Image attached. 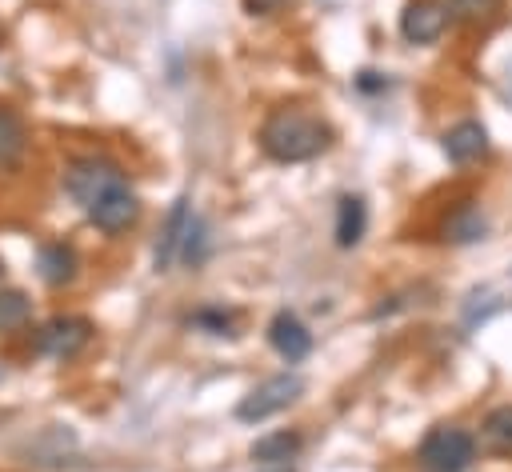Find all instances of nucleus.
<instances>
[{
  "mask_svg": "<svg viewBox=\"0 0 512 472\" xmlns=\"http://www.w3.org/2000/svg\"><path fill=\"white\" fill-rule=\"evenodd\" d=\"M188 224H192V216H188V196H180V200L172 204V212H168V220H164V228H160L156 252H152V260H156V272L172 268V260L180 256V248H184V236H188Z\"/></svg>",
  "mask_w": 512,
  "mask_h": 472,
  "instance_id": "1a4fd4ad",
  "label": "nucleus"
},
{
  "mask_svg": "<svg viewBox=\"0 0 512 472\" xmlns=\"http://www.w3.org/2000/svg\"><path fill=\"white\" fill-rule=\"evenodd\" d=\"M72 276H76V252L68 244H44L40 248V280L52 284V288H60Z\"/></svg>",
  "mask_w": 512,
  "mask_h": 472,
  "instance_id": "2eb2a0df",
  "label": "nucleus"
},
{
  "mask_svg": "<svg viewBox=\"0 0 512 472\" xmlns=\"http://www.w3.org/2000/svg\"><path fill=\"white\" fill-rule=\"evenodd\" d=\"M300 392H304V380H300L296 372H276V376L260 380V384L236 404V420H244V424H260V420L284 412Z\"/></svg>",
  "mask_w": 512,
  "mask_h": 472,
  "instance_id": "20e7f679",
  "label": "nucleus"
},
{
  "mask_svg": "<svg viewBox=\"0 0 512 472\" xmlns=\"http://www.w3.org/2000/svg\"><path fill=\"white\" fill-rule=\"evenodd\" d=\"M476 456V440L464 432V428H452V424H440L432 428L424 440H420V468L424 472H464Z\"/></svg>",
  "mask_w": 512,
  "mask_h": 472,
  "instance_id": "7ed1b4c3",
  "label": "nucleus"
},
{
  "mask_svg": "<svg viewBox=\"0 0 512 472\" xmlns=\"http://www.w3.org/2000/svg\"><path fill=\"white\" fill-rule=\"evenodd\" d=\"M296 452H300V436L296 432H272V436H260L252 444V460L264 464V468H284Z\"/></svg>",
  "mask_w": 512,
  "mask_h": 472,
  "instance_id": "4468645a",
  "label": "nucleus"
},
{
  "mask_svg": "<svg viewBox=\"0 0 512 472\" xmlns=\"http://www.w3.org/2000/svg\"><path fill=\"white\" fill-rule=\"evenodd\" d=\"M328 124L308 116V112H296V108H280L264 120L260 128V148L280 160V164H300V160H312L328 148Z\"/></svg>",
  "mask_w": 512,
  "mask_h": 472,
  "instance_id": "f257e3e1",
  "label": "nucleus"
},
{
  "mask_svg": "<svg viewBox=\"0 0 512 472\" xmlns=\"http://www.w3.org/2000/svg\"><path fill=\"white\" fill-rule=\"evenodd\" d=\"M192 324L196 328H208L212 336H228L232 312H224V308H200V312H192Z\"/></svg>",
  "mask_w": 512,
  "mask_h": 472,
  "instance_id": "6ab92c4d",
  "label": "nucleus"
},
{
  "mask_svg": "<svg viewBox=\"0 0 512 472\" xmlns=\"http://www.w3.org/2000/svg\"><path fill=\"white\" fill-rule=\"evenodd\" d=\"M268 344H272L288 364H296V360H304V356L312 352V332H308L292 312H276L272 324H268Z\"/></svg>",
  "mask_w": 512,
  "mask_h": 472,
  "instance_id": "6e6552de",
  "label": "nucleus"
},
{
  "mask_svg": "<svg viewBox=\"0 0 512 472\" xmlns=\"http://www.w3.org/2000/svg\"><path fill=\"white\" fill-rule=\"evenodd\" d=\"M20 152H24V124L8 108H0V168L16 164Z\"/></svg>",
  "mask_w": 512,
  "mask_h": 472,
  "instance_id": "dca6fc26",
  "label": "nucleus"
},
{
  "mask_svg": "<svg viewBox=\"0 0 512 472\" xmlns=\"http://www.w3.org/2000/svg\"><path fill=\"white\" fill-rule=\"evenodd\" d=\"M92 340V324L84 320V316H56V320H48L44 328H40V352H48V356H56V360H68V356H76L84 344Z\"/></svg>",
  "mask_w": 512,
  "mask_h": 472,
  "instance_id": "39448f33",
  "label": "nucleus"
},
{
  "mask_svg": "<svg viewBox=\"0 0 512 472\" xmlns=\"http://www.w3.org/2000/svg\"><path fill=\"white\" fill-rule=\"evenodd\" d=\"M488 152V132L476 124V120H460L456 128L444 132V156L452 164H472Z\"/></svg>",
  "mask_w": 512,
  "mask_h": 472,
  "instance_id": "9d476101",
  "label": "nucleus"
},
{
  "mask_svg": "<svg viewBox=\"0 0 512 472\" xmlns=\"http://www.w3.org/2000/svg\"><path fill=\"white\" fill-rule=\"evenodd\" d=\"M120 184H128L124 172H120V164L100 160V156H84V160L68 164V172H64V192H68L84 212H88L96 200H104L108 192H116Z\"/></svg>",
  "mask_w": 512,
  "mask_h": 472,
  "instance_id": "f03ea898",
  "label": "nucleus"
},
{
  "mask_svg": "<svg viewBox=\"0 0 512 472\" xmlns=\"http://www.w3.org/2000/svg\"><path fill=\"white\" fill-rule=\"evenodd\" d=\"M480 444L492 456H512V404H500L480 424Z\"/></svg>",
  "mask_w": 512,
  "mask_h": 472,
  "instance_id": "f8f14e48",
  "label": "nucleus"
},
{
  "mask_svg": "<svg viewBox=\"0 0 512 472\" xmlns=\"http://www.w3.org/2000/svg\"><path fill=\"white\" fill-rule=\"evenodd\" d=\"M444 8H448V16H456L464 24H476V20H488L500 8V0H444Z\"/></svg>",
  "mask_w": 512,
  "mask_h": 472,
  "instance_id": "a211bd4d",
  "label": "nucleus"
},
{
  "mask_svg": "<svg viewBox=\"0 0 512 472\" xmlns=\"http://www.w3.org/2000/svg\"><path fill=\"white\" fill-rule=\"evenodd\" d=\"M364 228H368L364 200L360 196H340V204H336V244L340 248H356L360 236H364Z\"/></svg>",
  "mask_w": 512,
  "mask_h": 472,
  "instance_id": "9b49d317",
  "label": "nucleus"
},
{
  "mask_svg": "<svg viewBox=\"0 0 512 472\" xmlns=\"http://www.w3.org/2000/svg\"><path fill=\"white\" fill-rule=\"evenodd\" d=\"M244 8H248L252 16H268V12L280 8V0H244Z\"/></svg>",
  "mask_w": 512,
  "mask_h": 472,
  "instance_id": "aec40b11",
  "label": "nucleus"
},
{
  "mask_svg": "<svg viewBox=\"0 0 512 472\" xmlns=\"http://www.w3.org/2000/svg\"><path fill=\"white\" fill-rule=\"evenodd\" d=\"M136 216H140V200H136V192H132L128 184H120L116 192H108L104 200H96V204L88 208V220H92L100 232H124V228L136 224Z\"/></svg>",
  "mask_w": 512,
  "mask_h": 472,
  "instance_id": "423d86ee",
  "label": "nucleus"
},
{
  "mask_svg": "<svg viewBox=\"0 0 512 472\" xmlns=\"http://www.w3.org/2000/svg\"><path fill=\"white\" fill-rule=\"evenodd\" d=\"M356 84H360L364 92H376V88H384V80H376V72H360V76H356Z\"/></svg>",
  "mask_w": 512,
  "mask_h": 472,
  "instance_id": "412c9836",
  "label": "nucleus"
},
{
  "mask_svg": "<svg viewBox=\"0 0 512 472\" xmlns=\"http://www.w3.org/2000/svg\"><path fill=\"white\" fill-rule=\"evenodd\" d=\"M484 232H488V220H484L480 204H472V200H464V204L448 216V224H444V236H448L452 244H472V240H480Z\"/></svg>",
  "mask_w": 512,
  "mask_h": 472,
  "instance_id": "ddd939ff",
  "label": "nucleus"
},
{
  "mask_svg": "<svg viewBox=\"0 0 512 472\" xmlns=\"http://www.w3.org/2000/svg\"><path fill=\"white\" fill-rule=\"evenodd\" d=\"M0 272H4V264H0Z\"/></svg>",
  "mask_w": 512,
  "mask_h": 472,
  "instance_id": "4be33fe9",
  "label": "nucleus"
},
{
  "mask_svg": "<svg viewBox=\"0 0 512 472\" xmlns=\"http://www.w3.org/2000/svg\"><path fill=\"white\" fill-rule=\"evenodd\" d=\"M444 24H448V8H444L440 0H412V4L400 12V32H404V40H412V44H432V40H440Z\"/></svg>",
  "mask_w": 512,
  "mask_h": 472,
  "instance_id": "0eeeda50",
  "label": "nucleus"
},
{
  "mask_svg": "<svg viewBox=\"0 0 512 472\" xmlns=\"http://www.w3.org/2000/svg\"><path fill=\"white\" fill-rule=\"evenodd\" d=\"M28 316H32L28 296L16 292V288H4V292H0V332H12V328H20V324H28Z\"/></svg>",
  "mask_w": 512,
  "mask_h": 472,
  "instance_id": "f3484780",
  "label": "nucleus"
},
{
  "mask_svg": "<svg viewBox=\"0 0 512 472\" xmlns=\"http://www.w3.org/2000/svg\"><path fill=\"white\" fill-rule=\"evenodd\" d=\"M276 472H280V468H276Z\"/></svg>",
  "mask_w": 512,
  "mask_h": 472,
  "instance_id": "5701e85b",
  "label": "nucleus"
}]
</instances>
